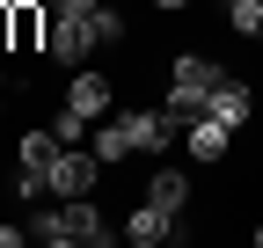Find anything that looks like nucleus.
<instances>
[{"instance_id": "obj_11", "label": "nucleus", "mask_w": 263, "mask_h": 248, "mask_svg": "<svg viewBox=\"0 0 263 248\" xmlns=\"http://www.w3.org/2000/svg\"><path fill=\"white\" fill-rule=\"evenodd\" d=\"M15 51H44V0H15Z\"/></svg>"}, {"instance_id": "obj_4", "label": "nucleus", "mask_w": 263, "mask_h": 248, "mask_svg": "<svg viewBox=\"0 0 263 248\" xmlns=\"http://www.w3.org/2000/svg\"><path fill=\"white\" fill-rule=\"evenodd\" d=\"M88 51H103V37H95V15H51V51L59 66H81Z\"/></svg>"}, {"instance_id": "obj_18", "label": "nucleus", "mask_w": 263, "mask_h": 248, "mask_svg": "<svg viewBox=\"0 0 263 248\" xmlns=\"http://www.w3.org/2000/svg\"><path fill=\"white\" fill-rule=\"evenodd\" d=\"M154 8H168V15H176V8H190V0H154Z\"/></svg>"}, {"instance_id": "obj_16", "label": "nucleus", "mask_w": 263, "mask_h": 248, "mask_svg": "<svg viewBox=\"0 0 263 248\" xmlns=\"http://www.w3.org/2000/svg\"><path fill=\"white\" fill-rule=\"evenodd\" d=\"M0 51H15V15L0 8Z\"/></svg>"}, {"instance_id": "obj_17", "label": "nucleus", "mask_w": 263, "mask_h": 248, "mask_svg": "<svg viewBox=\"0 0 263 248\" xmlns=\"http://www.w3.org/2000/svg\"><path fill=\"white\" fill-rule=\"evenodd\" d=\"M29 241V226H0V248H22Z\"/></svg>"}, {"instance_id": "obj_2", "label": "nucleus", "mask_w": 263, "mask_h": 248, "mask_svg": "<svg viewBox=\"0 0 263 248\" xmlns=\"http://www.w3.org/2000/svg\"><path fill=\"white\" fill-rule=\"evenodd\" d=\"M212 88H219V66H212V58H205V51H176L168 102H161V110H168V117L183 124V132H190V124L205 117V95H212Z\"/></svg>"}, {"instance_id": "obj_6", "label": "nucleus", "mask_w": 263, "mask_h": 248, "mask_svg": "<svg viewBox=\"0 0 263 248\" xmlns=\"http://www.w3.org/2000/svg\"><path fill=\"white\" fill-rule=\"evenodd\" d=\"M205 117H219V124H234V132H241V124L256 117V95H249V80H227V73H219V88L205 95Z\"/></svg>"}, {"instance_id": "obj_8", "label": "nucleus", "mask_w": 263, "mask_h": 248, "mask_svg": "<svg viewBox=\"0 0 263 248\" xmlns=\"http://www.w3.org/2000/svg\"><path fill=\"white\" fill-rule=\"evenodd\" d=\"M146 204H161L168 219H183V204H190V175L168 168V161H154V175H146Z\"/></svg>"}, {"instance_id": "obj_20", "label": "nucleus", "mask_w": 263, "mask_h": 248, "mask_svg": "<svg viewBox=\"0 0 263 248\" xmlns=\"http://www.w3.org/2000/svg\"><path fill=\"white\" fill-rule=\"evenodd\" d=\"M44 8H51V0H44Z\"/></svg>"}, {"instance_id": "obj_10", "label": "nucleus", "mask_w": 263, "mask_h": 248, "mask_svg": "<svg viewBox=\"0 0 263 248\" xmlns=\"http://www.w3.org/2000/svg\"><path fill=\"white\" fill-rule=\"evenodd\" d=\"M124 241H139V248H161V241H176V219H168L161 204H139V212L124 219Z\"/></svg>"}, {"instance_id": "obj_13", "label": "nucleus", "mask_w": 263, "mask_h": 248, "mask_svg": "<svg viewBox=\"0 0 263 248\" xmlns=\"http://www.w3.org/2000/svg\"><path fill=\"white\" fill-rule=\"evenodd\" d=\"M227 22L234 37H263V0H227Z\"/></svg>"}, {"instance_id": "obj_3", "label": "nucleus", "mask_w": 263, "mask_h": 248, "mask_svg": "<svg viewBox=\"0 0 263 248\" xmlns=\"http://www.w3.org/2000/svg\"><path fill=\"white\" fill-rule=\"evenodd\" d=\"M44 175H51V197H95L103 161H95V146H59V161H51Z\"/></svg>"}, {"instance_id": "obj_14", "label": "nucleus", "mask_w": 263, "mask_h": 248, "mask_svg": "<svg viewBox=\"0 0 263 248\" xmlns=\"http://www.w3.org/2000/svg\"><path fill=\"white\" fill-rule=\"evenodd\" d=\"M51 132H59L66 146H81V139H88V117H81V110H59V117H51Z\"/></svg>"}, {"instance_id": "obj_5", "label": "nucleus", "mask_w": 263, "mask_h": 248, "mask_svg": "<svg viewBox=\"0 0 263 248\" xmlns=\"http://www.w3.org/2000/svg\"><path fill=\"white\" fill-rule=\"evenodd\" d=\"M110 102H117L110 73H73V88H66V110H81L88 124H103V117H110Z\"/></svg>"}, {"instance_id": "obj_7", "label": "nucleus", "mask_w": 263, "mask_h": 248, "mask_svg": "<svg viewBox=\"0 0 263 248\" xmlns=\"http://www.w3.org/2000/svg\"><path fill=\"white\" fill-rule=\"evenodd\" d=\"M183 146H190V161H197V168H212V161H227V146H234V124H219V117H197L190 132H183Z\"/></svg>"}, {"instance_id": "obj_15", "label": "nucleus", "mask_w": 263, "mask_h": 248, "mask_svg": "<svg viewBox=\"0 0 263 248\" xmlns=\"http://www.w3.org/2000/svg\"><path fill=\"white\" fill-rule=\"evenodd\" d=\"M95 37L117 44V37H124V15H117V8H95Z\"/></svg>"}, {"instance_id": "obj_12", "label": "nucleus", "mask_w": 263, "mask_h": 248, "mask_svg": "<svg viewBox=\"0 0 263 248\" xmlns=\"http://www.w3.org/2000/svg\"><path fill=\"white\" fill-rule=\"evenodd\" d=\"M59 146H66L59 132H22V168H51V161H59Z\"/></svg>"}, {"instance_id": "obj_9", "label": "nucleus", "mask_w": 263, "mask_h": 248, "mask_svg": "<svg viewBox=\"0 0 263 248\" xmlns=\"http://www.w3.org/2000/svg\"><path fill=\"white\" fill-rule=\"evenodd\" d=\"M88 146H95V161H103V168H117L124 153H139V139H132V117H124V110H117V117H103Z\"/></svg>"}, {"instance_id": "obj_1", "label": "nucleus", "mask_w": 263, "mask_h": 248, "mask_svg": "<svg viewBox=\"0 0 263 248\" xmlns=\"http://www.w3.org/2000/svg\"><path fill=\"white\" fill-rule=\"evenodd\" d=\"M29 241H44V248H110L117 226H103V212H95L88 197H59L51 212L29 219Z\"/></svg>"}, {"instance_id": "obj_19", "label": "nucleus", "mask_w": 263, "mask_h": 248, "mask_svg": "<svg viewBox=\"0 0 263 248\" xmlns=\"http://www.w3.org/2000/svg\"><path fill=\"white\" fill-rule=\"evenodd\" d=\"M0 8H15V0H0Z\"/></svg>"}]
</instances>
